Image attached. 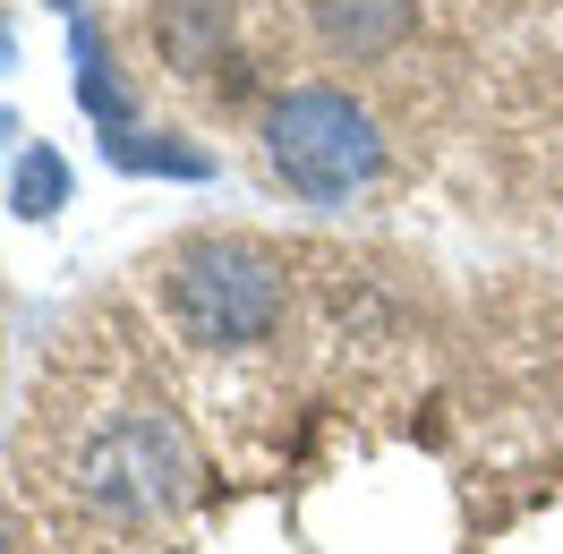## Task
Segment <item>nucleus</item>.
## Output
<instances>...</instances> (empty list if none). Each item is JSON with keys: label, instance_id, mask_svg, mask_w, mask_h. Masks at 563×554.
<instances>
[{"label": "nucleus", "instance_id": "7", "mask_svg": "<svg viewBox=\"0 0 563 554\" xmlns=\"http://www.w3.org/2000/svg\"><path fill=\"white\" fill-rule=\"evenodd\" d=\"M77 95H86V111H95L103 129H120V120H129V95H120V77H111L103 35H95V26H77Z\"/></svg>", "mask_w": 563, "mask_h": 554}, {"label": "nucleus", "instance_id": "5", "mask_svg": "<svg viewBox=\"0 0 563 554\" xmlns=\"http://www.w3.org/2000/svg\"><path fill=\"white\" fill-rule=\"evenodd\" d=\"M222 35H231L222 0H163V18H154V43H163V60L179 77H206L222 60Z\"/></svg>", "mask_w": 563, "mask_h": 554}, {"label": "nucleus", "instance_id": "4", "mask_svg": "<svg viewBox=\"0 0 563 554\" xmlns=\"http://www.w3.org/2000/svg\"><path fill=\"white\" fill-rule=\"evenodd\" d=\"M308 9H317V43L333 60H385L419 26V0H308Z\"/></svg>", "mask_w": 563, "mask_h": 554}, {"label": "nucleus", "instance_id": "2", "mask_svg": "<svg viewBox=\"0 0 563 554\" xmlns=\"http://www.w3.org/2000/svg\"><path fill=\"white\" fill-rule=\"evenodd\" d=\"M163 308L188 342L247 350L282 324V256L256 240H188L163 265Z\"/></svg>", "mask_w": 563, "mask_h": 554}, {"label": "nucleus", "instance_id": "10", "mask_svg": "<svg viewBox=\"0 0 563 554\" xmlns=\"http://www.w3.org/2000/svg\"><path fill=\"white\" fill-rule=\"evenodd\" d=\"M0 554H9V538H0Z\"/></svg>", "mask_w": 563, "mask_h": 554}, {"label": "nucleus", "instance_id": "3", "mask_svg": "<svg viewBox=\"0 0 563 554\" xmlns=\"http://www.w3.org/2000/svg\"><path fill=\"white\" fill-rule=\"evenodd\" d=\"M188 478H197V452L179 444L172 418H120V426H103L95 444L77 452V486H86V503L111 520H154L172 512L179 495H188Z\"/></svg>", "mask_w": 563, "mask_h": 554}, {"label": "nucleus", "instance_id": "9", "mask_svg": "<svg viewBox=\"0 0 563 554\" xmlns=\"http://www.w3.org/2000/svg\"><path fill=\"white\" fill-rule=\"evenodd\" d=\"M0 69H9V26H0Z\"/></svg>", "mask_w": 563, "mask_h": 554}, {"label": "nucleus", "instance_id": "1", "mask_svg": "<svg viewBox=\"0 0 563 554\" xmlns=\"http://www.w3.org/2000/svg\"><path fill=\"white\" fill-rule=\"evenodd\" d=\"M265 163L290 197H308V206H351L358 188H376L385 171V137H376V120L351 103V95H333V86H299V95H282L265 111Z\"/></svg>", "mask_w": 563, "mask_h": 554}, {"label": "nucleus", "instance_id": "6", "mask_svg": "<svg viewBox=\"0 0 563 554\" xmlns=\"http://www.w3.org/2000/svg\"><path fill=\"white\" fill-rule=\"evenodd\" d=\"M60 197H69V163H60L52 145L18 154V171H9V206L26 213V222H43V213H60Z\"/></svg>", "mask_w": 563, "mask_h": 554}, {"label": "nucleus", "instance_id": "8", "mask_svg": "<svg viewBox=\"0 0 563 554\" xmlns=\"http://www.w3.org/2000/svg\"><path fill=\"white\" fill-rule=\"evenodd\" d=\"M111 154H120L129 171H206V163L179 154V145H129V137H111Z\"/></svg>", "mask_w": 563, "mask_h": 554}]
</instances>
